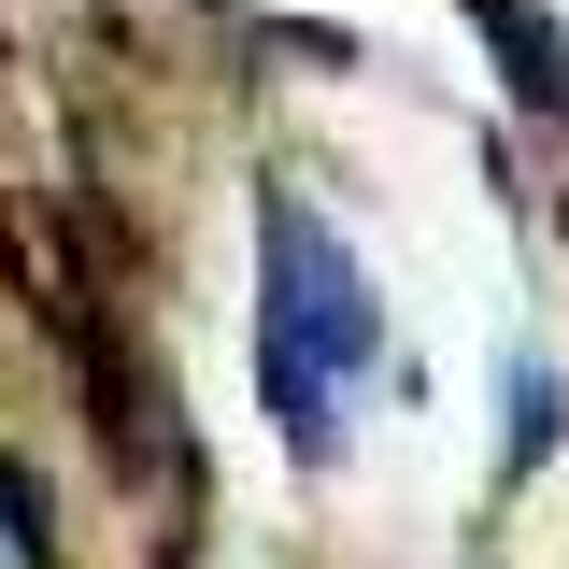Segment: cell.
Here are the masks:
<instances>
[{
  "instance_id": "cell-2",
  "label": "cell",
  "mask_w": 569,
  "mask_h": 569,
  "mask_svg": "<svg viewBox=\"0 0 569 569\" xmlns=\"http://www.w3.org/2000/svg\"><path fill=\"white\" fill-rule=\"evenodd\" d=\"M470 14H485L498 58L527 71V114H569V29L556 14H541V0H470Z\"/></svg>"
},
{
  "instance_id": "cell-1",
  "label": "cell",
  "mask_w": 569,
  "mask_h": 569,
  "mask_svg": "<svg viewBox=\"0 0 569 569\" xmlns=\"http://www.w3.org/2000/svg\"><path fill=\"white\" fill-rule=\"evenodd\" d=\"M370 370H385L370 271L342 257V228L313 200H271V228H257V399H271L284 456H342Z\"/></svg>"
}]
</instances>
